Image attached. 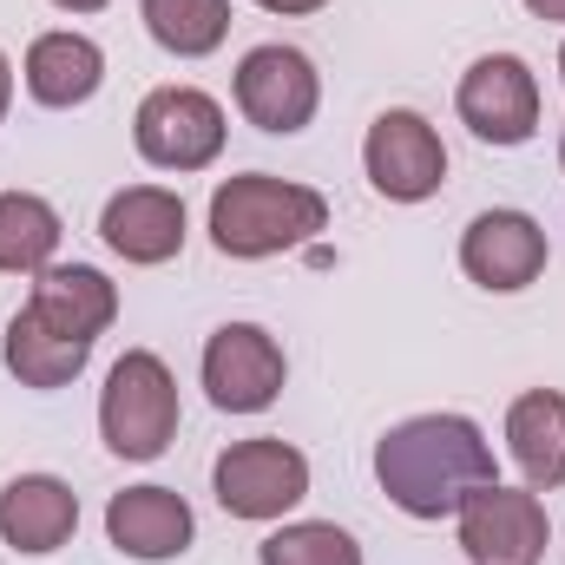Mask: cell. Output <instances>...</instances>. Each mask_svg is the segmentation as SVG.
<instances>
[{
    "instance_id": "6da1fadb",
    "label": "cell",
    "mask_w": 565,
    "mask_h": 565,
    "mask_svg": "<svg viewBox=\"0 0 565 565\" xmlns=\"http://www.w3.org/2000/svg\"><path fill=\"white\" fill-rule=\"evenodd\" d=\"M493 480V440L473 415H408L375 440V487L408 520H454Z\"/></svg>"
},
{
    "instance_id": "7a4b0ae2",
    "label": "cell",
    "mask_w": 565,
    "mask_h": 565,
    "mask_svg": "<svg viewBox=\"0 0 565 565\" xmlns=\"http://www.w3.org/2000/svg\"><path fill=\"white\" fill-rule=\"evenodd\" d=\"M211 244L231 264H264L282 250H302L329 231V198L316 184H296L277 171H237L211 191Z\"/></svg>"
},
{
    "instance_id": "3957f363",
    "label": "cell",
    "mask_w": 565,
    "mask_h": 565,
    "mask_svg": "<svg viewBox=\"0 0 565 565\" xmlns=\"http://www.w3.org/2000/svg\"><path fill=\"white\" fill-rule=\"evenodd\" d=\"M178 375L164 369L158 349H126L113 369H106V388H99V440L119 454V460H158L171 440H178Z\"/></svg>"
},
{
    "instance_id": "277c9868",
    "label": "cell",
    "mask_w": 565,
    "mask_h": 565,
    "mask_svg": "<svg viewBox=\"0 0 565 565\" xmlns=\"http://www.w3.org/2000/svg\"><path fill=\"white\" fill-rule=\"evenodd\" d=\"M211 493L231 520L250 526H277L309 500V454L289 447L282 434H257V440H231L211 467Z\"/></svg>"
},
{
    "instance_id": "5b68a950",
    "label": "cell",
    "mask_w": 565,
    "mask_h": 565,
    "mask_svg": "<svg viewBox=\"0 0 565 565\" xmlns=\"http://www.w3.org/2000/svg\"><path fill=\"white\" fill-rule=\"evenodd\" d=\"M224 139L231 119L204 86H151L132 113V145L151 171H178V178L211 171L224 158Z\"/></svg>"
},
{
    "instance_id": "8992f818",
    "label": "cell",
    "mask_w": 565,
    "mask_h": 565,
    "mask_svg": "<svg viewBox=\"0 0 565 565\" xmlns=\"http://www.w3.org/2000/svg\"><path fill=\"white\" fill-rule=\"evenodd\" d=\"M231 99L237 113L270 132V139H296L316 126V106H322V73L302 46H282V40H264L237 60V79H231Z\"/></svg>"
},
{
    "instance_id": "52a82bcc",
    "label": "cell",
    "mask_w": 565,
    "mask_h": 565,
    "mask_svg": "<svg viewBox=\"0 0 565 565\" xmlns=\"http://www.w3.org/2000/svg\"><path fill=\"white\" fill-rule=\"evenodd\" d=\"M454 533H460L467 565H546V546H553L546 500L507 480L467 493V507L454 513Z\"/></svg>"
},
{
    "instance_id": "ba28073f",
    "label": "cell",
    "mask_w": 565,
    "mask_h": 565,
    "mask_svg": "<svg viewBox=\"0 0 565 565\" xmlns=\"http://www.w3.org/2000/svg\"><path fill=\"white\" fill-rule=\"evenodd\" d=\"M454 113L480 145L513 151L540 132V73L520 53H480L454 86Z\"/></svg>"
},
{
    "instance_id": "9c48e42d",
    "label": "cell",
    "mask_w": 565,
    "mask_h": 565,
    "mask_svg": "<svg viewBox=\"0 0 565 565\" xmlns=\"http://www.w3.org/2000/svg\"><path fill=\"white\" fill-rule=\"evenodd\" d=\"M198 375H204V395L217 415H264L289 382V355L264 322H224V329H211Z\"/></svg>"
},
{
    "instance_id": "30bf717a",
    "label": "cell",
    "mask_w": 565,
    "mask_h": 565,
    "mask_svg": "<svg viewBox=\"0 0 565 565\" xmlns=\"http://www.w3.org/2000/svg\"><path fill=\"white\" fill-rule=\"evenodd\" d=\"M362 171H369L375 198L427 204L447 184V145L415 106H388V113H375V126L362 139Z\"/></svg>"
},
{
    "instance_id": "8fae6325",
    "label": "cell",
    "mask_w": 565,
    "mask_h": 565,
    "mask_svg": "<svg viewBox=\"0 0 565 565\" xmlns=\"http://www.w3.org/2000/svg\"><path fill=\"white\" fill-rule=\"evenodd\" d=\"M546 264H553V244H546L533 211H480L460 231V270H467V282H480L487 296L533 289L546 277Z\"/></svg>"
},
{
    "instance_id": "7c38bea8",
    "label": "cell",
    "mask_w": 565,
    "mask_h": 565,
    "mask_svg": "<svg viewBox=\"0 0 565 565\" xmlns=\"http://www.w3.org/2000/svg\"><path fill=\"white\" fill-rule=\"evenodd\" d=\"M99 237H106V250H113L119 264H132V270H158V264H171V257L184 250V237H191V211H184V198L164 191V184H126V191L106 198V211H99Z\"/></svg>"
},
{
    "instance_id": "4fadbf2b",
    "label": "cell",
    "mask_w": 565,
    "mask_h": 565,
    "mask_svg": "<svg viewBox=\"0 0 565 565\" xmlns=\"http://www.w3.org/2000/svg\"><path fill=\"white\" fill-rule=\"evenodd\" d=\"M106 540H113V553H126L139 565L184 559L191 540H198V513L178 487L145 480V487H126V493L106 500Z\"/></svg>"
},
{
    "instance_id": "5bb4252c",
    "label": "cell",
    "mask_w": 565,
    "mask_h": 565,
    "mask_svg": "<svg viewBox=\"0 0 565 565\" xmlns=\"http://www.w3.org/2000/svg\"><path fill=\"white\" fill-rule=\"evenodd\" d=\"M79 533V493L60 473H13L0 487V546L20 559H53Z\"/></svg>"
},
{
    "instance_id": "9a60e30c",
    "label": "cell",
    "mask_w": 565,
    "mask_h": 565,
    "mask_svg": "<svg viewBox=\"0 0 565 565\" xmlns=\"http://www.w3.org/2000/svg\"><path fill=\"white\" fill-rule=\"evenodd\" d=\"M20 86L33 106L46 113H73L86 106L99 86H106V46L93 33H73V26H53V33H33L26 60H20Z\"/></svg>"
},
{
    "instance_id": "2e32d148",
    "label": "cell",
    "mask_w": 565,
    "mask_h": 565,
    "mask_svg": "<svg viewBox=\"0 0 565 565\" xmlns=\"http://www.w3.org/2000/svg\"><path fill=\"white\" fill-rule=\"evenodd\" d=\"M93 349H99V342L66 335V329L46 322L40 309H13V322H7V335H0V362H7V375H13L20 388H33V395H53V388L79 382L86 362H93Z\"/></svg>"
},
{
    "instance_id": "e0dca14e",
    "label": "cell",
    "mask_w": 565,
    "mask_h": 565,
    "mask_svg": "<svg viewBox=\"0 0 565 565\" xmlns=\"http://www.w3.org/2000/svg\"><path fill=\"white\" fill-rule=\"evenodd\" d=\"M507 454L520 467V487L559 493L565 487V388H526L507 408Z\"/></svg>"
},
{
    "instance_id": "ac0fdd59",
    "label": "cell",
    "mask_w": 565,
    "mask_h": 565,
    "mask_svg": "<svg viewBox=\"0 0 565 565\" xmlns=\"http://www.w3.org/2000/svg\"><path fill=\"white\" fill-rule=\"evenodd\" d=\"M26 309H40V316L60 322L66 335L99 342V335L119 322V282L106 277V270H93V264H46V270L33 277Z\"/></svg>"
},
{
    "instance_id": "d6986e66",
    "label": "cell",
    "mask_w": 565,
    "mask_h": 565,
    "mask_svg": "<svg viewBox=\"0 0 565 565\" xmlns=\"http://www.w3.org/2000/svg\"><path fill=\"white\" fill-rule=\"evenodd\" d=\"M60 211L40 191H0V277H40L60 257Z\"/></svg>"
},
{
    "instance_id": "ffe728a7",
    "label": "cell",
    "mask_w": 565,
    "mask_h": 565,
    "mask_svg": "<svg viewBox=\"0 0 565 565\" xmlns=\"http://www.w3.org/2000/svg\"><path fill=\"white\" fill-rule=\"evenodd\" d=\"M139 20L171 60H211L231 40V0H139Z\"/></svg>"
},
{
    "instance_id": "44dd1931",
    "label": "cell",
    "mask_w": 565,
    "mask_h": 565,
    "mask_svg": "<svg viewBox=\"0 0 565 565\" xmlns=\"http://www.w3.org/2000/svg\"><path fill=\"white\" fill-rule=\"evenodd\" d=\"M257 565H362V546L335 520H282L257 546Z\"/></svg>"
},
{
    "instance_id": "7402d4cb",
    "label": "cell",
    "mask_w": 565,
    "mask_h": 565,
    "mask_svg": "<svg viewBox=\"0 0 565 565\" xmlns=\"http://www.w3.org/2000/svg\"><path fill=\"white\" fill-rule=\"evenodd\" d=\"M264 13H277V20H309V13H322L329 0H257Z\"/></svg>"
},
{
    "instance_id": "603a6c76",
    "label": "cell",
    "mask_w": 565,
    "mask_h": 565,
    "mask_svg": "<svg viewBox=\"0 0 565 565\" xmlns=\"http://www.w3.org/2000/svg\"><path fill=\"white\" fill-rule=\"evenodd\" d=\"M7 113H13V60L0 46V126H7Z\"/></svg>"
},
{
    "instance_id": "cb8c5ba5",
    "label": "cell",
    "mask_w": 565,
    "mask_h": 565,
    "mask_svg": "<svg viewBox=\"0 0 565 565\" xmlns=\"http://www.w3.org/2000/svg\"><path fill=\"white\" fill-rule=\"evenodd\" d=\"M526 13H533V20H553V26H565V0H526Z\"/></svg>"
},
{
    "instance_id": "d4e9b609",
    "label": "cell",
    "mask_w": 565,
    "mask_h": 565,
    "mask_svg": "<svg viewBox=\"0 0 565 565\" xmlns=\"http://www.w3.org/2000/svg\"><path fill=\"white\" fill-rule=\"evenodd\" d=\"M46 7H60V13H99V7H113V0H46Z\"/></svg>"
},
{
    "instance_id": "484cf974",
    "label": "cell",
    "mask_w": 565,
    "mask_h": 565,
    "mask_svg": "<svg viewBox=\"0 0 565 565\" xmlns=\"http://www.w3.org/2000/svg\"><path fill=\"white\" fill-rule=\"evenodd\" d=\"M559 86H565V46H559Z\"/></svg>"
},
{
    "instance_id": "4316f807",
    "label": "cell",
    "mask_w": 565,
    "mask_h": 565,
    "mask_svg": "<svg viewBox=\"0 0 565 565\" xmlns=\"http://www.w3.org/2000/svg\"><path fill=\"white\" fill-rule=\"evenodd\" d=\"M559 171H565V132H559Z\"/></svg>"
}]
</instances>
